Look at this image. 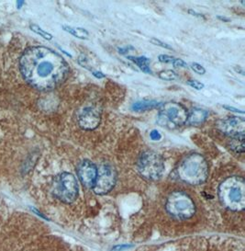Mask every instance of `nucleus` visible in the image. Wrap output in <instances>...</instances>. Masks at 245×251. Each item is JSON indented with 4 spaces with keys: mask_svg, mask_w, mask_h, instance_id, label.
<instances>
[{
    "mask_svg": "<svg viewBox=\"0 0 245 251\" xmlns=\"http://www.w3.org/2000/svg\"><path fill=\"white\" fill-rule=\"evenodd\" d=\"M188 12H189V13H191V14H193V15H197V17H200H200H203V16L200 15V14H198V13H196V12L193 11V10H189Z\"/></svg>",
    "mask_w": 245,
    "mask_h": 251,
    "instance_id": "28",
    "label": "nucleus"
},
{
    "mask_svg": "<svg viewBox=\"0 0 245 251\" xmlns=\"http://www.w3.org/2000/svg\"><path fill=\"white\" fill-rule=\"evenodd\" d=\"M54 195L65 203H72L78 196V184L73 174L64 172L57 177L54 185Z\"/></svg>",
    "mask_w": 245,
    "mask_h": 251,
    "instance_id": "7",
    "label": "nucleus"
},
{
    "mask_svg": "<svg viewBox=\"0 0 245 251\" xmlns=\"http://www.w3.org/2000/svg\"><path fill=\"white\" fill-rule=\"evenodd\" d=\"M20 67L24 79L41 91L57 88L69 75L66 60L45 46L27 49L21 57Z\"/></svg>",
    "mask_w": 245,
    "mask_h": 251,
    "instance_id": "1",
    "label": "nucleus"
},
{
    "mask_svg": "<svg viewBox=\"0 0 245 251\" xmlns=\"http://www.w3.org/2000/svg\"><path fill=\"white\" fill-rule=\"evenodd\" d=\"M77 176L82 184L93 189L97 176V166L89 160H83L77 166Z\"/></svg>",
    "mask_w": 245,
    "mask_h": 251,
    "instance_id": "10",
    "label": "nucleus"
},
{
    "mask_svg": "<svg viewBox=\"0 0 245 251\" xmlns=\"http://www.w3.org/2000/svg\"><path fill=\"white\" fill-rule=\"evenodd\" d=\"M159 77L163 80L172 81V80H176L178 78V75L173 70H164V71L159 73Z\"/></svg>",
    "mask_w": 245,
    "mask_h": 251,
    "instance_id": "17",
    "label": "nucleus"
},
{
    "mask_svg": "<svg viewBox=\"0 0 245 251\" xmlns=\"http://www.w3.org/2000/svg\"><path fill=\"white\" fill-rule=\"evenodd\" d=\"M208 116V111L196 108L190 112H188L186 125L191 126H200L207 120Z\"/></svg>",
    "mask_w": 245,
    "mask_h": 251,
    "instance_id": "12",
    "label": "nucleus"
},
{
    "mask_svg": "<svg viewBox=\"0 0 245 251\" xmlns=\"http://www.w3.org/2000/svg\"><path fill=\"white\" fill-rule=\"evenodd\" d=\"M92 74H93V75H94L95 77H97V78H104V77H106V75L103 74V73H101V72L93 71V72H92Z\"/></svg>",
    "mask_w": 245,
    "mask_h": 251,
    "instance_id": "27",
    "label": "nucleus"
},
{
    "mask_svg": "<svg viewBox=\"0 0 245 251\" xmlns=\"http://www.w3.org/2000/svg\"><path fill=\"white\" fill-rule=\"evenodd\" d=\"M177 173L179 179L186 184H202L208 177V162L200 154L186 155L179 163Z\"/></svg>",
    "mask_w": 245,
    "mask_h": 251,
    "instance_id": "2",
    "label": "nucleus"
},
{
    "mask_svg": "<svg viewBox=\"0 0 245 251\" xmlns=\"http://www.w3.org/2000/svg\"><path fill=\"white\" fill-rule=\"evenodd\" d=\"M30 28L31 29V30H33L35 33H37L39 35H41L42 37L45 38L46 40H48V41L52 40V34H50L49 32H47V31H45V30H43L42 28H40V27H39L38 25H36V24H30Z\"/></svg>",
    "mask_w": 245,
    "mask_h": 251,
    "instance_id": "18",
    "label": "nucleus"
},
{
    "mask_svg": "<svg viewBox=\"0 0 245 251\" xmlns=\"http://www.w3.org/2000/svg\"><path fill=\"white\" fill-rule=\"evenodd\" d=\"M188 112L182 104L167 102L160 105L157 123L167 129H177L186 125Z\"/></svg>",
    "mask_w": 245,
    "mask_h": 251,
    "instance_id": "5",
    "label": "nucleus"
},
{
    "mask_svg": "<svg viewBox=\"0 0 245 251\" xmlns=\"http://www.w3.org/2000/svg\"><path fill=\"white\" fill-rule=\"evenodd\" d=\"M230 149L238 154H243L245 152V134H240L237 136L230 137L229 143Z\"/></svg>",
    "mask_w": 245,
    "mask_h": 251,
    "instance_id": "13",
    "label": "nucleus"
},
{
    "mask_svg": "<svg viewBox=\"0 0 245 251\" xmlns=\"http://www.w3.org/2000/svg\"><path fill=\"white\" fill-rule=\"evenodd\" d=\"M117 181V171L111 164H102L97 169V179L93 187L95 193L103 195L111 192Z\"/></svg>",
    "mask_w": 245,
    "mask_h": 251,
    "instance_id": "8",
    "label": "nucleus"
},
{
    "mask_svg": "<svg viewBox=\"0 0 245 251\" xmlns=\"http://www.w3.org/2000/svg\"><path fill=\"white\" fill-rule=\"evenodd\" d=\"M165 208L167 213L179 220H186L196 213V204L192 198L184 192H172L167 198Z\"/></svg>",
    "mask_w": 245,
    "mask_h": 251,
    "instance_id": "4",
    "label": "nucleus"
},
{
    "mask_svg": "<svg viewBox=\"0 0 245 251\" xmlns=\"http://www.w3.org/2000/svg\"><path fill=\"white\" fill-rule=\"evenodd\" d=\"M78 63L81 65L82 67L89 69V66H88V64H87V63H88V59H87L84 55H81V56L78 58Z\"/></svg>",
    "mask_w": 245,
    "mask_h": 251,
    "instance_id": "24",
    "label": "nucleus"
},
{
    "mask_svg": "<svg viewBox=\"0 0 245 251\" xmlns=\"http://www.w3.org/2000/svg\"><path fill=\"white\" fill-rule=\"evenodd\" d=\"M160 105H161V103L156 101V100H150V101L149 100H143V101L135 102L133 105L132 109L134 111H145L156 108V107H159Z\"/></svg>",
    "mask_w": 245,
    "mask_h": 251,
    "instance_id": "14",
    "label": "nucleus"
},
{
    "mask_svg": "<svg viewBox=\"0 0 245 251\" xmlns=\"http://www.w3.org/2000/svg\"><path fill=\"white\" fill-rule=\"evenodd\" d=\"M150 136L153 140H159L161 138V134L157 130L152 131V133H150Z\"/></svg>",
    "mask_w": 245,
    "mask_h": 251,
    "instance_id": "25",
    "label": "nucleus"
},
{
    "mask_svg": "<svg viewBox=\"0 0 245 251\" xmlns=\"http://www.w3.org/2000/svg\"><path fill=\"white\" fill-rule=\"evenodd\" d=\"M64 30L71 33L72 35H74V37L78 38V39H89V33L86 29L83 28H73V27H69V26H63Z\"/></svg>",
    "mask_w": 245,
    "mask_h": 251,
    "instance_id": "16",
    "label": "nucleus"
},
{
    "mask_svg": "<svg viewBox=\"0 0 245 251\" xmlns=\"http://www.w3.org/2000/svg\"><path fill=\"white\" fill-rule=\"evenodd\" d=\"M190 67L192 68L194 72H196L197 74L204 75L206 73V69L198 63H192Z\"/></svg>",
    "mask_w": 245,
    "mask_h": 251,
    "instance_id": "20",
    "label": "nucleus"
},
{
    "mask_svg": "<svg viewBox=\"0 0 245 251\" xmlns=\"http://www.w3.org/2000/svg\"><path fill=\"white\" fill-rule=\"evenodd\" d=\"M216 126L222 133L230 137L245 134V120L243 117H231L221 120Z\"/></svg>",
    "mask_w": 245,
    "mask_h": 251,
    "instance_id": "9",
    "label": "nucleus"
},
{
    "mask_svg": "<svg viewBox=\"0 0 245 251\" xmlns=\"http://www.w3.org/2000/svg\"><path fill=\"white\" fill-rule=\"evenodd\" d=\"M137 169L141 177L149 180H156L162 177L164 171V161L162 155L154 151H146L141 154Z\"/></svg>",
    "mask_w": 245,
    "mask_h": 251,
    "instance_id": "6",
    "label": "nucleus"
},
{
    "mask_svg": "<svg viewBox=\"0 0 245 251\" xmlns=\"http://www.w3.org/2000/svg\"><path fill=\"white\" fill-rule=\"evenodd\" d=\"M150 43H151V44H153V45L161 46V47L165 48V49H168V50H173V48H172L171 46H169V45L164 44V43H163L162 41H160V40H158V39H156V38H152V39L150 40Z\"/></svg>",
    "mask_w": 245,
    "mask_h": 251,
    "instance_id": "21",
    "label": "nucleus"
},
{
    "mask_svg": "<svg viewBox=\"0 0 245 251\" xmlns=\"http://www.w3.org/2000/svg\"><path fill=\"white\" fill-rule=\"evenodd\" d=\"M176 59V58H174V57H172V56H169V55H166V54H161V55H159V61L160 62H162V63H172L173 64V62H174V60Z\"/></svg>",
    "mask_w": 245,
    "mask_h": 251,
    "instance_id": "22",
    "label": "nucleus"
},
{
    "mask_svg": "<svg viewBox=\"0 0 245 251\" xmlns=\"http://www.w3.org/2000/svg\"><path fill=\"white\" fill-rule=\"evenodd\" d=\"M173 65H174V67H176V68H178V67H187V65H186V62H184V61H183L182 59L174 60V62H173Z\"/></svg>",
    "mask_w": 245,
    "mask_h": 251,
    "instance_id": "23",
    "label": "nucleus"
},
{
    "mask_svg": "<svg viewBox=\"0 0 245 251\" xmlns=\"http://www.w3.org/2000/svg\"><path fill=\"white\" fill-rule=\"evenodd\" d=\"M223 108L228 110V111H232L233 112H238V113H241V114H245V111L238 110V109H235L233 107H230V106H227V105H223Z\"/></svg>",
    "mask_w": 245,
    "mask_h": 251,
    "instance_id": "26",
    "label": "nucleus"
},
{
    "mask_svg": "<svg viewBox=\"0 0 245 251\" xmlns=\"http://www.w3.org/2000/svg\"><path fill=\"white\" fill-rule=\"evenodd\" d=\"M128 59L131 60V61L135 63L144 73H147V74L153 73L151 68H150V59H148V58H146L144 56H139V57L128 56Z\"/></svg>",
    "mask_w": 245,
    "mask_h": 251,
    "instance_id": "15",
    "label": "nucleus"
},
{
    "mask_svg": "<svg viewBox=\"0 0 245 251\" xmlns=\"http://www.w3.org/2000/svg\"><path fill=\"white\" fill-rule=\"evenodd\" d=\"M186 83H187L188 86L192 87V88L197 89V90H201V89H204V87H205L203 83H201V82L199 81V80H195V79L188 80Z\"/></svg>",
    "mask_w": 245,
    "mask_h": 251,
    "instance_id": "19",
    "label": "nucleus"
},
{
    "mask_svg": "<svg viewBox=\"0 0 245 251\" xmlns=\"http://www.w3.org/2000/svg\"><path fill=\"white\" fill-rule=\"evenodd\" d=\"M219 199L223 206L233 212L245 207V181L242 177H227L219 187Z\"/></svg>",
    "mask_w": 245,
    "mask_h": 251,
    "instance_id": "3",
    "label": "nucleus"
},
{
    "mask_svg": "<svg viewBox=\"0 0 245 251\" xmlns=\"http://www.w3.org/2000/svg\"><path fill=\"white\" fill-rule=\"evenodd\" d=\"M101 116L97 110L92 107L84 108L78 116V125L84 130H94L100 125Z\"/></svg>",
    "mask_w": 245,
    "mask_h": 251,
    "instance_id": "11",
    "label": "nucleus"
}]
</instances>
